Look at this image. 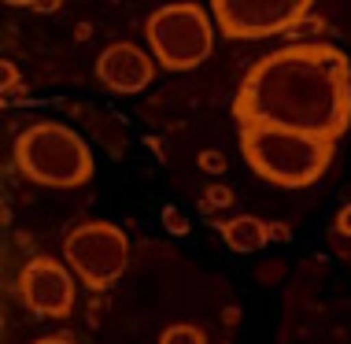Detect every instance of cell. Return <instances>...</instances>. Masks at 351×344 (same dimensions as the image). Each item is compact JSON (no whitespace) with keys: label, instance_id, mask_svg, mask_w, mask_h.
I'll return each mask as SVG.
<instances>
[{"label":"cell","instance_id":"1","mask_svg":"<svg viewBox=\"0 0 351 344\" xmlns=\"http://www.w3.org/2000/svg\"><path fill=\"white\" fill-rule=\"evenodd\" d=\"M237 126H281L337 145L351 126V63L337 45L300 41L248 67L233 97Z\"/></svg>","mask_w":351,"mask_h":344},{"label":"cell","instance_id":"2","mask_svg":"<svg viewBox=\"0 0 351 344\" xmlns=\"http://www.w3.org/2000/svg\"><path fill=\"white\" fill-rule=\"evenodd\" d=\"M241 156L255 178L278 189H307L329 170L333 148L329 141L281 126H241Z\"/></svg>","mask_w":351,"mask_h":344},{"label":"cell","instance_id":"3","mask_svg":"<svg viewBox=\"0 0 351 344\" xmlns=\"http://www.w3.org/2000/svg\"><path fill=\"white\" fill-rule=\"evenodd\" d=\"M15 167L45 189H78L93 178V152L67 122L41 119L15 137Z\"/></svg>","mask_w":351,"mask_h":344},{"label":"cell","instance_id":"4","mask_svg":"<svg viewBox=\"0 0 351 344\" xmlns=\"http://www.w3.org/2000/svg\"><path fill=\"white\" fill-rule=\"evenodd\" d=\"M145 37L163 71H193L215 52V15L193 0L163 4L148 15Z\"/></svg>","mask_w":351,"mask_h":344},{"label":"cell","instance_id":"5","mask_svg":"<svg viewBox=\"0 0 351 344\" xmlns=\"http://www.w3.org/2000/svg\"><path fill=\"white\" fill-rule=\"evenodd\" d=\"M63 263L89 293H108L122 282L130 266V237L115 222H100V218L78 222L63 237Z\"/></svg>","mask_w":351,"mask_h":344},{"label":"cell","instance_id":"6","mask_svg":"<svg viewBox=\"0 0 351 344\" xmlns=\"http://www.w3.org/2000/svg\"><path fill=\"white\" fill-rule=\"evenodd\" d=\"M315 0H211L218 34L230 41H263L300 26Z\"/></svg>","mask_w":351,"mask_h":344},{"label":"cell","instance_id":"7","mask_svg":"<svg viewBox=\"0 0 351 344\" xmlns=\"http://www.w3.org/2000/svg\"><path fill=\"white\" fill-rule=\"evenodd\" d=\"M15 293L41 319H71V311L78 308V278L67 263L52 255L26 260L15 278Z\"/></svg>","mask_w":351,"mask_h":344},{"label":"cell","instance_id":"8","mask_svg":"<svg viewBox=\"0 0 351 344\" xmlns=\"http://www.w3.org/2000/svg\"><path fill=\"white\" fill-rule=\"evenodd\" d=\"M97 78L111 93L134 97V93L148 89L152 78H156V56L137 49L134 41H115L97 56Z\"/></svg>","mask_w":351,"mask_h":344},{"label":"cell","instance_id":"9","mask_svg":"<svg viewBox=\"0 0 351 344\" xmlns=\"http://www.w3.org/2000/svg\"><path fill=\"white\" fill-rule=\"evenodd\" d=\"M211 226H218L222 241L230 244L233 252H263V248L270 244V229L259 215H233V218H226V222L211 218Z\"/></svg>","mask_w":351,"mask_h":344},{"label":"cell","instance_id":"10","mask_svg":"<svg viewBox=\"0 0 351 344\" xmlns=\"http://www.w3.org/2000/svg\"><path fill=\"white\" fill-rule=\"evenodd\" d=\"M159 344H207V333L193 322H174L159 333Z\"/></svg>","mask_w":351,"mask_h":344},{"label":"cell","instance_id":"11","mask_svg":"<svg viewBox=\"0 0 351 344\" xmlns=\"http://www.w3.org/2000/svg\"><path fill=\"white\" fill-rule=\"evenodd\" d=\"M233 204H237V193H233L230 185H218V181H215V185H207L204 196H200V211L207 218H215L218 207H233Z\"/></svg>","mask_w":351,"mask_h":344},{"label":"cell","instance_id":"12","mask_svg":"<svg viewBox=\"0 0 351 344\" xmlns=\"http://www.w3.org/2000/svg\"><path fill=\"white\" fill-rule=\"evenodd\" d=\"M159 218H163V229H167L170 237H189V229H193V222H189V215L182 211V207H174V204H167Z\"/></svg>","mask_w":351,"mask_h":344},{"label":"cell","instance_id":"13","mask_svg":"<svg viewBox=\"0 0 351 344\" xmlns=\"http://www.w3.org/2000/svg\"><path fill=\"white\" fill-rule=\"evenodd\" d=\"M196 163H200V170H204V174H226V170H230V159H226L218 148H204Z\"/></svg>","mask_w":351,"mask_h":344},{"label":"cell","instance_id":"14","mask_svg":"<svg viewBox=\"0 0 351 344\" xmlns=\"http://www.w3.org/2000/svg\"><path fill=\"white\" fill-rule=\"evenodd\" d=\"M270 229V244H289L292 241V226L289 222H267Z\"/></svg>","mask_w":351,"mask_h":344},{"label":"cell","instance_id":"15","mask_svg":"<svg viewBox=\"0 0 351 344\" xmlns=\"http://www.w3.org/2000/svg\"><path fill=\"white\" fill-rule=\"evenodd\" d=\"M0 74H4V93L12 97V89H19V71L12 67V60H4V63H0Z\"/></svg>","mask_w":351,"mask_h":344},{"label":"cell","instance_id":"16","mask_svg":"<svg viewBox=\"0 0 351 344\" xmlns=\"http://www.w3.org/2000/svg\"><path fill=\"white\" fill-rule=\"evenodd\" d=\"M337 233L340 237H351V204H344L337 211Z\"/></svg>","mask_w":351,"mask_h":344},{"label":"cell","instance_id":"17","mask_svg":"<svg viewBox=\"0 0 351 344\" xmlns=\"http://www.w3.org/2000/svg\"><path fill=\"white\" fill-rule=\"evenodd\" d=\"M30 344H78V341H74L71 333H49V337H37Z\"/></svg>","mask_w":351,"mask_h":344},{"label":"cell","instance_id":"18","mask_svg":"<svg viewBox=\"0 0 351 344\" xmlns=\"http://www.w3.org/2000/svg\"><path fill=\"white\" fill-rule=\"evenodd\" d=\"M100 319H104V303H100V300H93V308H89V326H97Z\"/></svg>","mask_w":351,"mask_h":344},{"label":"cell","instance_id":"19","mask_svg":"<svg viewBox=\"0 0 351 344\" xmlns=\"http://www.w3.org/2000/svg\"><path fill=\"white\" fill-rule=\"evenodd\" d=\"M222 322H226V326H237V322H241V308H226Z\"/></svg>","mask_w":351,"mask_h":344},{"label":"cell","instance_id":"20","mask_svg":"<svg viewBox=\"0 0 351 344\" xmlns=\"http://www.w3.org/2000/svg\"><path fill=\"white\" fill-rule=\"evenodd\" d=\"M4 4H15V8H37V4H45V0H4Z\"/></svg>","mask_w":351,"mask_h":344},{"label":"cell","instance_id":"21","mask_svg":"<svg viewBox=\"0 0 351 344\" xmlns=\"http://www.w3.org/2000/svg\"><path fill=\"white\" fill-rule=\"evenodd\" d=\"M60 8V0H45V4H37V12H56Z\"/></svg>","mask_w":351,"mask_h":344}]
</instances>
